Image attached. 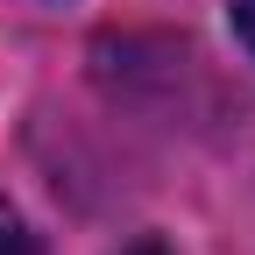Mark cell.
Instances as JSON below:
<instances>
[{"label": "cell", "instance_id": "6da1fadb", "mask_svg": "<svg viewBox=\"0 0 255 255\" xmlns=\"http://www.w3.org/2000/svg\"><path fill=\"white\" fill-rule=\"evenodd\" d=\"M0 255H36V234H28V220L14 213L7 191H0Z\"/></svg>", "mask_w": 255, "mask_h": 255}, {"label": "cell", "instance_id": "7a4b0ae2", "mask_svg": "<svg viewBox=\"0 0 255 255\" xmlns=\"http://www.w3.org/2000/svg\"><path fill=\"white\" fill-rule=\"evenodd\" d=\"M114 255H177V248H170L163 234H135V241H121Z\"/></svg>", "mask_w": 255, "mask_h": 255}, {"label": "cell", "instance_id": "3957f363", "mask_svg": "<svg viewBox=\"0 0 255 255\" xmlns=\"http://www.w3.org/2000/svg\"><path fill=\"white\" fill-rule=\"evenodd\" d=\"M234 28H241V43L255 50V0H234Z\"/></svg>", "mask_w": 255, "mask_h": 255}]
</instances>
